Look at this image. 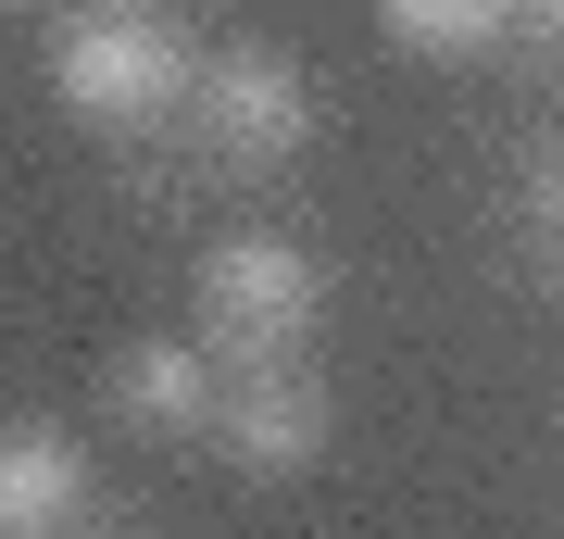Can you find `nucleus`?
<instances>
[{
  "mask_svg": "<svg viewBox=\"0 0 564 539\" xmlns=\"http://www.w3.org/2000/svg\"><path fill=\"white\" fill-rule=\"evenodd\" d=\"M188 51L176 13H151V0H88V13L51 25V88L76 126H101V139H139V126H163L188 100Z\"/></svg>",
  "mask_w": 564,
  "mask_h": 539,
  "instance_id": "nucleus-1",
  "label": "nucleus"
},
{
  "mask_svg": "<svg viewBox=\"0 0 564 539\" xmlns=\"http://www.w3.org/2000/svg\"><path fill=\"white\" fill-rule=\"evenodd\" d=\"M176 126H188V151H202L214 176H289V163L314 151V76L289 51H263V39H226V51L188 63Z\"/></svg>",
  "mask_w": 564,
  "mask_h": 539,
  "instance_id": "nucleus-2",
  "label": "nucleus"
},
{
  "mask_svg": "<svg viewBox=\"0 0 564 539\" xmlns=\"http://www.w3.org/2000/svg\"><path fill=\"white\" fill-rule=\"evenodd\" d=\"M326 326V263L289 226H226L202 251V339L214 364H302Z\"/></svg>",
  "mask_w": 564,
  "mask_h": 539,
  "instance_id": "nucleus-3",
  "label": "nucleus"
},
{
  "mask_svg": "<svg viewBox=\"0 0 564 539\" xmlns=\"http://www.w3.org/2000/svg\"><path fill=\"white\" fill-rule=\"evenodd\" d=\"M202 440L239 464V477H314L326 440H339V401H326L314 364H226Z\"/></svg>",
  "mask_w": 564,
  "mask_h": 539,
  "instance_id": "nucleus-4",
  "label": "nucleus"
},
{
  "mask_svg": "<svg viewBox=\"0 0 564 539\" xmlns=\"http://www.w3.org/2000/svg\"><path fill=\"white\" fill-rule=\"evenodd\" d=\"M214 389H226V364H214V339H188V326L126 339L113 377H101L113 427H139V440H202V427H214Z\"/></svg>",
  "mask_w": 564,
  "mask_h": 539,
  "instance_id": "nucleus-5",
  "label": "nucleus"
},
{
  "mask_svg": "<svg viewBox=\"0 0 564 539\" xmlns=\"http://www.w3.org/2000/svg\"><path fill=\"white\" fill-rule=\"evenodd\" d=\"M101 527V477H88V452L63 440V427H0V539H76Z\"/></svg>",
  "mask_w": 564,
  "mask_h": 539,
  "instance_id": "nucleus-6",
  "label": "nucleus"
},
{
  "mask_svg": "<svg viewBox=\"0 0 564 539\" xmlns=\"http://www.w3.org/2000/svg\"><path fill=\"white\" fill-rule=\"evenodd\" d=\"M502 13H514V0H377V25H389L414 63H477V51H502Z\"/></svg>",
  "mask_w": 564,
  "mask_h": 539,
  "instance_id": "nucleus-7",
  "label": "nucleus"
},
{
  "mask_svg": "<svg viewBox=\"0 0 564 539\" xmlns=\"http://www.w3.org/2000/svg\"><path fill=\"white\" fill-rule=\"evenodd\" d=\"M502 39H514V51H564V0H514Z\"/></svg>",
  "mask_w": 564,
  "mask_h": 539,
  "instance_id": "nucleus-8",
  "label": "nucleus"
},
{
  "mask_svg": "<svg viewBox=\"0 0 564 539\" xmlns=\"http://www.w3.org/2000/svg\"><path fill=\"white\" fill-rule=\"evenodd\" d=\"M552 289H564V226H552Z\"/></svg>",
  "mask_w": 564,
  "mask_h": 539,
  "instance_id": "nucleus-9",
  "label": "nucleus"
}]
</instances>
